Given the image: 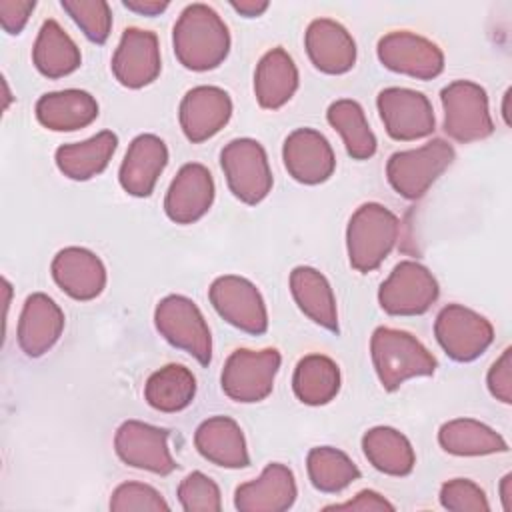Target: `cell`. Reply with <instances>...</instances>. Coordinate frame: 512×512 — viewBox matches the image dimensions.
<instances>
[{
	"instance_id": "cell-37",
	"label": "cell",
	"mask_w": 512,
	"mask_h": 512,
	"mask_svg": "<svg viewBox=\"0 0 512 512\" xmlns=\"http://www.w3.org/2000/svg\"><path fill=\"white\" fill-rule=\"evenodd\" d=\"M178 502L186 512H218L222 496L218 484L204 472H190L178 484Z\"/></svg>"
},
{
	"instance_id": "cell-30",
	"label": "cell",
	"mask_w": 512,
	"mask_h": 512,
	"mask_svg": "<svg viewBox=\"0 0 512 512\" xmlns=\"http://www.w3.org/2000/svg\"><path fill=\"white\" fill-rule=\"evenodd\" d=\"M438 444L454 456H488L508 452V442L484 422L474 418H456L444 422L438 430Z\"/></svg>"
},
{
	"instance_id": "cell-21",
	"label": "cell",
	"mask_w": 512,
	"mask_h": 512,
	"mask_svg": "<svg viewBox=\"0 0 512 512\" xmlns=\"http://www.w3.org/2000/svg\"><path fill=\"white\" fill-rule=\"evenodd\" d=\"M296 480L286 464H268L256 480L240 484L234 492V506L240 512H284L296 500Z\"/></svg>"
},
{
	"instance_id": "cell-15",
	"label": "cell",
	"mask_w": 512,
	"mask_h": 512,
	"mask_svg": "<svg viewBox=\"0 0 512 512\" xmlns=\"http://www.w3.org/2000/svg\"><path fill=\"white\" fill-rule=\"evenodd\" d=\"M162 70L158 36L142 28H126L112 56V72L126 88H142Z\"/></svg>"
},
{
	"instance_id": "cell-6",
	"label": "cell",
	"mask_w": 512,
	"mask_h": 512,
	"mask_svg": "<svg viewBox=\"0 0 512 512\" xmlns=\"http://www.w3.org/2000/svg\"><path fill=\"white\" fill-rule=\"evenodd\" d=\"M230 192L244 204L262 202L274 184L264 146L254 138H234L220 152Z\"/></svg>"
},
{
	"instance_id": "cell-45",
	"label": "cell",
	"mask_w": 512,
	"mask_h": 512,
	"mask_svg": "<svg viewBox=\"0 0 512 512\" xmlns=\"http://www.w3.org/2000/svg\"><path fill=\"white\" fill-rule=\"evenodd\" d=\"M500 500L506 512L512 510V474L508 472L502 480H500Z\"/></svg>"
},
{
	"instance_id": "cell-35",
	"label": "cell",
	"mask_w": 512,
	"mask_h": 512,
	"mask_svg": "<svg viewBox=\"0 0 512 512\" xmlns=\"http://www.w3.org/2000/svg\"><path fill=\"white\" fill-rule=\"evenodd\" d=\"M306 470L312 486L326 494H336L360 478L350 456L332 446H316L306 456Z\"/></svg>"
},
{
	"instance_id": "cell-2",
	"label": "cell",
	"mask_w": 512,
	"mask_h": 512,
	"mask_svg": "<svg viewBox=\"0 0 512 512\" xmlns=\"http://www.w3.org/2000/svg\"><path fill=\"white\" fill-rule=\"evenodd\" d=\"M370 354L378 380L388 392L410 378L432 376L438 366L432 352L416 336L388 326H378L372 332Z\"/></svg>"
},
{
	"instance_id": "cell-39",
	"label": "cell",
	"mask_w": 512,
	"mask_h": 512,
	"mask_svg": "<svg viewBox=\"0 0 512 512\" xmlns=\"http://www.w3.org/2000/svg\"><path fill=\"white\" fill-rule=\"evenodd\" d=\"M440 504L452 512H488L490 504L484 490L468 478H452L440 488Z\"/></svg>"
},
{
	"instance_id": "cell-27",
	"label": "cell",
	"mask_w": 512,
	"mask_h": 512,
	"mask_svg": "<svg viewBox=\"0 0 512 512\" xmlns=\"http://www.w3.org/2000/svg\"><path fill=\"white\" fill-rule=\"evenodd\" d=\"M290 292L298 308L318 326L338 332V310L330 282L312 266H296L290 272Z\"/></svg>"
},
{
	"instance_id": "cell-36",
	"label": "cell",
	"mask_w": 512,
	"mask_h": 512,
	"mask_svg": "<svg viewBox=\"0 0 512 512\" xmlns=\"http://www.w3.org/2000/svg\"><path fill=\"white\" fill-rule=\"evenodd\" d=\"M62 8L90 42L104 44L112 30V10L104 0H62Z\"/></svg>"
},
{
	"instance_id": "cell-7",
	"label": "cell",
	"mask_w": 512,
	"mask_h": 512,
	"mask_svg": "<svg viewBox=\"0 0 512 512\" xmlns=\"http://www.w3.org/2000/svg\"><path fill=\"white\" fill-rule=\"evenodd\" d=\"M154 324L166 342L188 352L202 366L210 364L212 336L194 300L182 294L162 298L154 310Z\"/></svg>"
},
{
	"instance_id": "cell-33",
	"label": "cell",
	"mask_w": 512,
	"mask_h": 512,
	"mask_svg": "<svg viewBox=\"0 0 512 512\" xmlns=\"http://www.w3.org/2000/svg\"><path fill=\"white\" fill-rule=\"evenodd\" d=\"M196 396V378L182 364H166L152 372L144 386L146 402L160 412H180Z\"/></svg>"
},
{
	"instance_id": "cell-41",
	"label": "cell",
	"mask_w": 512,
	"mask_h": 512,
	"mask_svg": "<svg viewBox=\"0 0 512 512\" xmlns=\"http://www.w3.org/2000/svg\"><path fill=\"white\" fill-rule=\"evenodd\" d=\"M34 8H36L34 0H0L2 28L8 34H20Z\"/></svg>"
},
{
	"instance_id": "cell-8",
	"label": "cell",
	"mask_w": 512,
	"mask_h": 512,
	"mask_svg": "<svg viewBox=\"0 0 512 512\" xmlns=\"http://www.w3.org/2000/svg\"><path fill=\"white\" fill-rule=\"evenodd\" d=\"M440 102L444 108V132L456 142H478L494 132L488 94L480 84L454 80L442 88Z\"/></svg>"
},
{
	"instance_id": "cell-11",
	"label": "cell",
	"mask_w": 512,
	"mask_h": 512,
	"mask_svg": "<svg viewBox=\"0 0 512 512\" xmlns=\"http://www.w3.org/2000/svg\"><path fill=\"white\" fill-rule=\"evenodd\" d=\"M214 310L234 328L260 336L268 330V312L260 290L242 276L226 274L216 278L208 290Z\"/></svg>"
},
{
	"instance_id": "cell-12",
	"label": "cell",
	"mask_w": 512,
	"mask_h": 512,
	"mask_svg": "<svg viewBox=\"0 0 512 512\" xmlns=\"http://www.w3.org/2000/svg\"><path fill=\"white\" fill-rule=\"evenodd\" d=\"M376 106L388 136L394 140L410 142L426 138L436 130L432 104L418 90L398 86L384 88L376 98Z\"/></svg>"
},
{
	"instance_id": "cell-25",
	"label": "cell",
	"mask_w": 512,
	"mask_h": 512,
	"mask_svg": "<svg viewBox=\"0 0 512 512\" xmlns=\"http://www.w3.org/2000/svg\"><path fill=\"white\" fill-rule=\"evenodd\" d=\"M36 118L54 132L80 130L98 118V102L90 92L78 88L48 92L36 102Z\"/></svg>"
},
{
	"instance_id": "cell-34",
	"label": "cell",
	"mask_w": 512,
	"mask_h": 512,
	"mask_svg": "<svg viewBox=\"0 0 512 512\" xmlns=\"http://www.w3.org/2000/svg\"><path fill=\"white\" fill-rule=\"evenodd\" d=\"M328 124L342 136L346 152L354 160H368L376 154V136L368 126L366 114L356 100L342 98L328 106Z\"/></svg>"
},
{
	"instance_id": "cell-24",
	"label": "cell",
	"mask_w": 512,
	"mask_h": 512,
	"mask_svg": "<svg viewBox=\"0 0 512 512\" xmlns=\"http://www.w3.org/2000/svg\"><path fill=\"white\" fill-rule=\"evenodd\" d=\"M194 446L208 462L222 468H244L250 464L242 428L228 416L204 420L194 432Z\"/></svg>"
},
{
	"instance_id": "cell-5",
	"label": "cell",
	"mask_w": 512,
	"mask_h": 512,
	"mask_svg": "<svg viewBox=\"0 0 512 512\" xmlns=\"http://www.w3.org/2000/svg\"><path fill=\"white\" fill-rule=\"evenodd\" d=\"M280 362L282 356L276 348H264L258 352L248 348L234 350L226 358L220 374L222 392L230 400L242 404L264 400L274 388Z\"/></svg>"
},
{
	"instance_id": "cell-32",
	"label": "cell",
	"mask_w": 512,
	"mask_h": 512,
	"mask_svg": "<svg viewBox=\"0 0 512 512\" xmlns=\"http://www.w3.org/2000/svg\"><path fill=\"white\" fill-rule=\"evenodd\" d=\"M292 388L302 404H328L340 390V368L324 354H308L294 368Z\"/></svg>"
},
{
	"instance_id": "cell-43",
	"label": "cell",
	"mask_w": 512,
	"mask_h": 512,
	"mask_svg": "<svg viewBox=\"0 0 512 512\" xmlns=\"http://www.w3.org/2000/svg\"><path fill=\"white\" fill-rule=\"evenodd\" d=\"M122 4L124 8L144 16H158L168 8V2H160V0H124Z\"/></svg>"
},
{
	"instance_id": "cell-20",
	"label": "cell",
	"mask_w": 512,
	"mask_h": 512,
	"mask_svg": "<svg viewBox=\"0 0 512 512\" xmlns=\"http://www.w3.org/2000/svg\"><path fill=\"white\" fill-rule=\"evenodd\" d=\"M52 278L74 300H94L106 286V268L88 248L68 246L52 260Z\"/></svg>"
},
{
	"instance_id": "cell-44",
	"label": "cell",
	"mask_w": 512,
	"mask_h": 512,
	"mask_svg": "<svg viewBox=\"0 0 512 512\" xmlns=\"http://www.w3.org/2000/svg\"><path fill=\"white\" fill-rule=\"evenodd\" d=\"M230 6L238 12V14H242V16H246V18H256V16H260L262 12H266L268 10V2H264V0H240V2H230Z\"/></svg>"
},
{
	"instance_id": "cell-40",
	"label": "cell",
	"mask_w": 512,
	"mask_h": 512,
	"mask_svg": "<svg viewBox=\"0 0 512 512\" xmlns=\"http://www.w3.org/2000/svg\"><path fill=\"white\" fill-rule=\"evenodd\" d=\"M486 384L490 394L504 402L510 404L512 402V350L506 348L500 358L490 366L488 374H486Z\"/></svg>"
},
{
	"instance_id": "cell-26",
	"label": "cell",
	"mask_w": 512,
	"mask_h": 512,
	"mask_svg": "<svg viewBox=\"0 0 512 512\" xmlns=\"http://www.w3.org/2000/svg\"><path fill=\"white\" fill-rule=\"evenodd\" d=\"M298 90V68L292 56L276 46L268 50L254 72V94L262 108H282Z\"/></svg>"
},
{
	"instance_id": "cell-42",
	"label": "cell",
	"mask_w": 512,
	"mask_h": 512,
	"mask_svg": "<svg viewBox=\"0 0 512 512\" xmlns=\"http://www.w3.org/2000/svg\"><path fill=\"white\" fill-rule=\"evenodd\" d=\"M324 510H338V512H392L394 504L388 502L382 494L374 490H360L352 500L342 504H330L324 506Z\"/></svg>"
},
{
	"instance_id": "cell-46",
	"label": "cell",
	"mask_w": 512,
	"mask_h": 512,
	"mask_svg": "<svg viewBox=\"0 0 512 512\" xmlns=\"http://www.w3.org/2000/svg\"><path fill=\"white\" fill-rule=\"evenodd\" d=\"M508 100H510V88L504 92V100H502V116L504 122L510 126V112H508Z\"/></svg>"
},
{
	"instance_id": "cell-38",
	"label": "cell",
	"mask_w": 512,
	"mask_h": 512,
	"mask_svg": "<svg viewBox=\"0 0 512 512\" xmlns=\"http://www.w3.org/2000/svg\"><path fill=\"white\" fill-rule=\"evenodd\" d=\"M110 510L114 512H166L170 504L164 496L142 482H124L110 496Z\"/></svg>"
},
{
	"instance_id": "cell-28",
	"label": "cell",
	"mask_w": 512,
	"mask_h": 512,
	"mask_svg": "<svg viewBox=\"0 0 512 512\" xmlns=\"http://www.w3.org/2000/svg\"><path fill=\"white\" fill-rule=\"evenodd\" d=\"M118 148V136L102 130L88 140L62 144L56 150V166L70 180H90L106 170Z\"/></svg>"
},
{
	"instance_id": "cell-22",
	"label": "cell",
	"mask_w": 512,
	"mask_h": 512,
	"mask_svg": "<svg viewBox=\"0 0 512 512\" xmlns=\"http://www.w3.org/2000/svg\"><path fill=\"white\" fill-rule=\"evenodd\" d=\"M168 164V148L156 134L136 136L120 164L118 180L120 186L136 198H146L152 194L158 176Z\"/></svg>"
},
{
	"instance_id": "cell-19",
	"label": "cell",
	"mask_w": 512,
	"mask_h": 512,
	"mask_svg": "<svg viewBox=\"0 0 512 512\" xmlns=\"http://www.w3.org/2000/svg\"><path fill=\"white\" fill-rule=\"evenodd\" d=\"M62 308L44 292H34L26 298L18 320V346L30 358L46 354L62 336L64 330Z\"/></svg>"
},
{
	"instance_id": "cell-23",
	"label": "cell",
	"mask_w": 512,
	"mask_h": 512,
	"mask_svg": "<svg viewBox=\"0 0 512 512\" xmlns=\"http://www.w3.org/2000/svg\"><path fill=\"white\" fill-rule=\"evenodd\" d=\"M304 46L312 64L324 74H344L356 62L352 34L332 18H316L308 24Z\"/></svg>"
},
{
	"instance_id": "cell-3",
	"label": "cell",
	"mask_w": 512,
	"mask_h": 512,
	"mask_svg": "<svg viewBox=\"0 0 512 512\" xmlns=\"http://www.w3.org/2000/svg\"><path fill=\"white\" fill-rule=\"evenodd\" d=\"M398 216L378 202H366L352 214L346 228L350 266L358 272L376 270L396 246Z\"/></svg>"
},
{
	"instance_id": "cell-9",
	"label": "cell",
	"mask_w": 512,
	"mask_h": 512,
	"mask_svg": "<svg viewBox=\"0 0 512 512\" xmlns=\"http://www.w3.org/2000/svg\"><path fill=\"white\" fill-rule=\"evenodd\" d=\"M438 294L440 286L426 266L402 260L380 284L378 302L390 316H420L432 308Z\"/></svg>"
},
{
	"instance_id": "cell-18",
	"label": "cell",
	"mask_w": 512,
	"mask_h": 512,
	"mask_svg": "<svg viewBox=\"0 0 512 512\" xmlns=\"http://www.w3.org/2000/svg\"><path fill=\"white\" fill-rule=\"evenodd\" d=\"M214 202V178L204 164H184L168 186L164 212L176 224L200 220Z\"/></svg>"
},
{
	"instance_id": "cell-17",
	"label": "cell",
	"mask_w": 512,
	"mask_h": 512,
	"mask_svg": "<svg viewBox=\"0 0 512 512\" xmlns=\"http://www.w3.org/2000/svg\"><path fill=\"white\" fill-rule=\"evenodd\" d=\"M232 116V100L218 86H196L180 102L178 118L184 136L200 144L218 134Z\"/></svg>"
},
{
	"instance_id": "cell-4",
	"label": "cell",
	"mask_w": 512,
	"mask_h": 512,
	"mask_svg": "<svg viewBox=\"0 0 512 512\" xmlns=\"http://www.w3.org/2000/svg\"><path fill=\"white\" fill-rule=\"evenodd\" d=\"M452 160V144L442 138H434L420 148L394 152L386 162V178L402 198L418 200L452 164Z\"/></svg>"
},
{
	"instance_id": "cell-14",
	"label": "cell",
	"mask_w": 512,
	"mask_h": 512,
	"mask_svg": "<svg viewBox=\"0 0 512 512\" xmlns=\"http://www.w3.org/2000/svg\"><path fill=\"white\" fill-rule=\"evenodd\" d=\"M114 450L124 464L160 476H168L178 468L168 448V430L140 420H126L118 426Z\"/></svg>"
},
{
	"instance_id": "cell-10",
	"label": "cell",
	"mask_w": 512,
	"mask_h": 512,
	"mask_svg": "<svg viewBox=\"0 0 512 512\" xmlns=\"http://www.w3.org/2000/svg\"><path fill=\"white\" fill-rule=\"evenodd\" d=\"M434 336L452 360L472 362L492 344L494 328L482 314L462 304H448L436 316Z\"/></svg>"
},
{
	"instance_id": "cell-47",
	"label": "cell",
	"mask_w": 512,
	"mask_h": 512,
	"mask_svg": "<svg viewBox=\"0 0 512 512\" xmlns=\"http://www.w3.org/2000/svg\"><path fill=\"white\" fill-rule=\"evenodd\" d=\"M4 84V94H6V102H4V108H8V104H10V100H12V96H10V90H8V82L4 80L2 82Z\"/></svg>"
},
{
	"instance_id": "cell-16",
	"label": "cell",
	"mask_w": 512,
	"mask_h": 512,
	"mask_svg": "<svg viewBox=\"0 0 512 512\" xmlns=\"http://www.w3.org/2000/svg\"><path fill=\"white\" fill-rule=\"evenodd\" d=\"M282 160L288 174L300 184H322L334 168L336 158L330 142L314 128H296L282 146Z\"/></svg>"
},
{
	"instance_id": "cell-29",
	"label": "cell",
	"mask_w": 512,
	"mask_h": 512,
	"mask_svg": "<svg viewBox=\"0 0 512 512\" xmlns=\"http://www.w3.org/2000/svg\"><path fill=\"white\" fill-rule=\"evenodd\" d=\"M32 62L46 78H62L78 70L82 64V54L68 32H64L56 20L48 18L38 30L32 48Z\"/></svg>"
},
{
	"instance_id": "cell-31",
	"label": "cell",
	"mask_w": 512,
	"mask_h": 512,
	"mask_svg": "<svg viewBox=\"0 0 512 512\" xmlns=\"http://www.w3.org/2000/svg\"><path fill=\"white\" fill-rule=\"evenodd\" d=\"M362 450L368 462L388 476H408L416 464L410 440L390 426L370 428L362 436Z\"/></svg>"
},
{
	"instance_id": "cell-1",
	"label": "cell",
	"mask_w": 512,
	"mask_h": 512,
	"mask_svg": "<svg viewBox=\"0 0 512 512\" xmlns=\"http://www.w3.org/2000/svg\"><path fill=\"white\" fill-rule=\"evenodd\" d=\"M178 62L194 72L220 66L230 52V32L224 20L208 4H188L172 30Z\"/></svg>"
},
{
	"instance_id": "cell-13",
	"label": "cell",
	"mask_w": 512,
	"mask_h": 512,
	"mask_svg": "<svg viewBox=\"0 0 512 512\" xmlns=\"http://www.w3.org/2000/svg\"><path fill=\"white\" fill-rule=\"evenodd\" d=\"M376 52L382 66L418 80H432L444 70L442 50L432 40L408 30L384 34Z\"/></svg>"
}]
</instances>
